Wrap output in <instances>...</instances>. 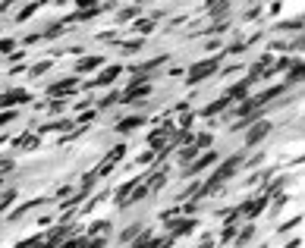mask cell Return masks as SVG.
<instances>
[{
    "instance_id": "obj_35",
    "label": "cell",
    "mask_w": 305,
    "mask_h": 248,
    "mask_svg": "<svg viewBox=\"0 0 305 248\" xmlns=\"http://www.w3.org/2000/svg\"><path fill=\"white\" fill-rule=\"evenodd\" d=\"M0 182H3V176H0Z\"/></svg>"
},
{
    "instance_id": "obj_10",
    "label": "cell",
    "mask_w": 305,
    "mask_h": 248,
    "mask_svg": "<svg viewBox=\"0 0 305 248\" xmlns=\"http://www.w3.org/2000/svg\"><path fill=\"white\" fill-rule=\"evenodd\" d=\"M249 85H252V79H249V75H245V82L233 85V88H227V91H224V98L230 101V104H233V101H242L245 95H249Z\"/></svg>"
},
{
    "instance_id": "obj_24",
    "label": "cell",
    "mask_w": 305,
    "mask_h": 248,
    "mask_svg": "<svg viewBox=\"0 0 305 248\" xmlns=\"http://www.w3.org/2000/svg\"><path fill=\"white\" fill-rule=\"evenodd\" d=\"M252 233H255V226H245L242 233H239V236H233V239H236V242H239V245H245V242H249V239H252Z\"/></svg>"
},
{
    "instance_id": "obj_20",
    "label": "cell",
    "mask_w": 305,
    "mask_h": 248,
    "mask_svg": "<svg viewBox=\"0 0 305 248\" xmlns=\"http://www.w3.org/2000/svg\"><path fill=\"white\" fill-rule=\"evenodd\" d=\"M47 70H50V60H44V63H35V66L29 70V75H32V79H38V75H44Z\"/></svg>"
},
{
    "instance_id": "obj_21",
    "label": "cell",
    "mask_w": 305,
    "mask_h": 248,
    "mask_svg": "<svg viewBox=\"0 0 305 248\" xmlns=\"http://www.w3.org/2000/svg\"><path fill=\"white\" fill-rule=\"evenodd\" d=\"M16 201V192L10 189V192H3V198H0V213H6V211H10V204Z\"/></svg>"
},
{
    "instance_id": "obj_32",
    "label": "cell",
    "mask_w": 305,
    "mask_h": 248,
    "mask_svg": "<svg viewBox=\"0 0 305 248\" xmlns=\"http://www.w3.org/2000/svg\"><path fill=\"white\" fill-rule=\"evenodd\" d=\"M98 3V0H76V6H85V10H88V6H95Z\"/></svg>"
},
{
    "instance_id": "obj_5",
    "label": "cell",
    "mask_w": 305,
    "mask_h": 248,
    "mask_svg": "<svg viewBox=\"0 0 305 248\" xmlns=\"http://www.w3.org/2000/svg\"><path fill=\"white\" fill-rule=\"evenodd\" d=\"M73 88H79V75H70V79H63V82H54V85H50V88H47V98H63V95H70V91Z\"/></svg>"
},
{
    "instance_id": "obj_26",
    "label": "cell",
    "mask_w": 305,
    "mask_h": 248,
    "mask_svg": "<svg viewBox=\"0 0 305 248\" xmlns=\"http://www.w3.org/2000/svg\"><path fill=\"white\" fill-rule=\"evenodd\" d=\"M302 72H305V66H302V63H296L293 70H290V82H299V79H302Z\"/></svg>"
},
{
    "instance_id": "obj_23",
    "label": "cell",
    "mask_w": 305,
    "mask_h": 248,
    "mask_svg": "<svg viewBox=\"0 0 305 248\" xmlns=\"http://www.w3.org/2000/svg\"><path fill=\"white\" fill-rule=\"evenodd\" d=\"M135 29H139L142 35H148V32L154 29V19H139V22H135Z\"/></svg>"
},
{
    "instance_id": "obj_34",
    "label": "cell",
    "mask_w": 305,
    "mask_h": 248,
    "mask_svg": "<svg viewBox=\"0 0 305 248\" xmlns=\"http://www.w3.org/2000/svg\"><path fill=\"white\" fill-rule=\"evenodd\" d=\"M41 3H50V0H41Z\"/></svg>"
},
{
    "instance_id": "obj_31",
    "label": "cell",
    "mask_w": 305,
    "mask_h": 248,
    "mask_svg": "<svg viewBox=\"0 0 305 248\" xmlns=\"http://www.w3.org/2000/svg\"><path fill=\"white\" fill-rule=\"evenodd\" d=\"M142 41H123V50H139Z\"/></svg>"
},
{
    "instance_id": "obj_12",
    "label": "cell",
    "mask_w": 305,
    "mask_h": 248,
    "mask_svg": "<svg viewBox=\"0 0 305 248\" xmlns=\"http://www.w3.org/2000/svg\"><path fill=\"white\" fill-rule=\"evenodd\" d=\"M195 229V220H173L170 223V242H176V236H186Z\"/></svg>"
},
{
    "instance_id": "obj_33",
    "label": "cell",
    "mask_w": 305,
    "mask_h": 248,
    "mask_svg": "<svg viewBox=\"0 0 305 248\" xmlns=\"http://www.w3.org/2000/svg\"><path fill=\"white\" fill-rule=\"evenodd\" d=\"M3 142H6V139H3V135H0V144H3Z\"/></svg>"
},
{
    "instance_id": "obj_1",
    "label": "cell",
    "mask_w": 305,
    "mask_h": 248,
    "mask_svg": "<svg viewBox=\"0 0 305 248\" xmlns=\"http://www.w3.org/2000/svg\"><path fill=\"white\" fill-rule=\"evenodd\" d=\"M239 167H242V154H233V157L227 160V164H220V167L214 170V173H211V179H208L205 185H198V189H195V201L208 198V195H214V192H217L224 182H230V179L236 176V170H239Z\"/></svg>"
},
{
    "instance_id": "obj_17",
    "label": "cell",
    "mask_w": 305,
    "mask_h": 248,
    "mask_svg": "<svg viewBox=\"0 0 305 248\" xmlns=\"http://www.w3.org/2000/svg\"><path fill=\"white\" fill-rule=\"evenodd\" d=\"M16 148H38V132H32V135H19V139L13 142Z\"/></svg>"
},
{
    "instance_id": "obj_11",
    "label": "cell",
    "mask_w": 305,
    "mask_h": 248,
    "mask_svg": "<svg viewBox=\"0 0 305 248\" xmlns=\"http://www.w3.org/2000/svg\"><path fill=\"white\" fill-rule=\"evenodd\" d=\"M265 208H267V195H261V198H255V201H245L239 208V213H245V217H258Z\"/></svg>"
},
{
    "instance_id": "obj_8",
    "label": "cell",
    "mask_w": 305,
    "mask_h": 248,
    "mask_svg": "<svg viewBox=\"0 0 305 248\" xmlns=\"http://www.w3.org/2000/svg\"><path fill=\"white\" fill-rule=\"evenodd\" d=\"M252 126H255V129H249V135H245V144H249V148H252V144H258V142L270 132V123H265V119H261V123L252 119Z\"/></svg>"
},
{
    "instance_id": "obj_30",
    "label": "cell",
    "mask_w": 305,
    "mask_h": 248,
    "mask_svg": "<svg viewBox=\"0 0 305 248\" xmlns=\"http://www.w3.org/2000/svg\"><path fill=\"white\" fill-rule=\"evenodd\" d=\"M135 16V6H126V10H120V22H126V19H132Z\"/></svg>"
},
{
    "instance_id": "obj_28",
    "label": "cell",
    "mask_w": 305,
    "mask_h": 248,
    "mask_svg": "<svg viewBox=\"0 0 305 248\" xmlns=\"http://www.w3.org/2000/svg\"><path fill=\"white\" fill-rule=\"evenodd\" d=\"M13 167H16V164H13V157H3V160H0V176H6Z\"/></svg>"
},
{
    "instance_id": "obj_29",
    "label": "cell",
    "mask_w": 305,
    "mask_h": 248,
    "mask_svg": "<svg viewBox=\"0 0 305 248\" xmlns=\"http://www.w3.org/2000/svg\"><path fill=\"white\" fill-rule=\"evenodd\" d=\"M13 119H16V110H3V113H0V126L13 123Z\"/></svg>"
},
{
    "instance_id": "obj_9",
    "label": "cell",
    "mask_w": 305,
    "mask_h": 248,
    "mask_svg": "<svg viewBox=\"0 0 305 248\" xmlns=\"http://www.w3.org/2000/svg\"><path fill=\"white\" fill-rule=\"evenodd\" d=\"M123 72V66H107V70H101L98 72V79H91V88H101V85H110L116 79V75Z\"/></svg>"
},
{
    "instance_id": "obj_25",
    "label": "cell",
    "mask_w": 305,
    "mask_h": 248,
    "mask_svg": "<svg viewBox=\"0 0 305 248\" xmlns=\"http://www.w3.org/2000/svg\"><path fill=\"white\" fill-rule=\"evenodd\" d=\"M13 47H16L13 38H0V54H13Z\"/></svg>"
},
{
    "instance_id": "obj_16",
    "label": "cell",
    "mask_w": 305,
    "mask_h": 248,
    "mask_svg": "<svg viewBox=\"0 0 305 248\" xmlns=\"http://www.w3.org/2000/svg\"><path fill=\"white\" fill-rule=\"evenodd\" d=\"M47 198H35V201H25V204H19V208L13 211V217H25V213L29 211H35V208H41V204H44Z\"/></svg>"
},
{
    "instance_id": "obj_7",
    "label": "cell",
    "mask_w": 305,
    "mask_h": 248,
    "mask_svg": "<svg viewBox=\"0 0 305 248\" xmlns=\"http://www.w3.org/2000/svg\"><path fill=\"white\" fill-rule=\"evenodd\" d=\"M135 185H139V176H129L120 189L114 192V204H116V208H126V198H129V192L135 189Z\"/></svg>"
},
{
    "instance_id": "obj_27",
    "label": "cell",
    "mask_w": 305,
    "mask_h": 248,
    "mask_svg": "<svg viewBox=\"0 0 305 248\" xmlns=\"http://www.w3.org/2000/svg\"><path fill=\"white\" fill-rule=\"evenodd\" d=\"M195 148H211V132H201L195 139Z\"/></svg>"
},
{
    "instance_id": "obj_2",
    "label": "cell",
    "mask_w": 305,
    "mask_h": 248,
    "mask_svg": "<svg viewBox=\"0 0 305 248\" xmlns=\"http://www.w3.org/2000/svg\"><path fill=\"white\" fill-rule=\"evenodd\" d=\"M217 66H220V60H217V57H211V60H201V63L189 66V85H198L201 79H208L211 72H217Z\"/></svg>"
},
{
    "instance_id": "obj_13",
    "label": "cell",
    "mask_w": 305,
    "mask_h": 248,
    "mask_svg": "<svg viewBox=\"0 0 305 248\" xmlns=\"http://www.w3.org/2000/svg\"><path fill=\"white\" fill-rule=\"evenodd\" d=\"M139 126H145V116H126V119H120V123H116V132L129 135V132L139 129Z\"/></svg>"
},
{
    "instance_id": "obj_3",
    "label": "cell",
    "mask_w": 305,
    "mask_h": 248,
    "mask_svg": "<svg viewBox=\"0 0 305 248\" xmlns=\"http://www.w3.org/2000/svg\"><path fill=\"white\" fill-rule=\"evenodd\" d=\"M214 160H217V154L214 151H208V154H195V157H192L189 160V164H186V176H195V173H201V170H208L211 164H214Z\"/></svg>"
},
{
    "instance_id": "obj_14",
    "label": "cell",
    "mask_w": 305,
    "mask_h": 248,
    "mask_svg": "<svg viewBox=\"0 0 305 248\" xmlns=\"http://www.w3.org/2000/svg\"><path fill=\"white\" fill-rule=\"evenodd\" d=\"M73 129V123H66V119H54V123H47V126H38V135H44V132H70Z\"/></svg>"
},
{
    "instance_id": "obj_6",
    "label": "cell",
    "mask_w": 305,
    "mask_h": 248,
    "mask_svg": "<svg viewBox=\"0 0 305 248\" xmlns=\"http://www.w3.org/2000/svg\"><path fill=\"white\" fill-rule=\"evenodd\" d=\"M151 95V85L148 82H139V85H129V88L120 95V101H126V104H135L139 98H148Z\"/></svg>"
},
{
    "instance_id": "obj_4",
    "label": "cell",
    "mask_w": 305,
    "mask_h": 248,
    "mask_svg": "<svg viewBox=\"0 0 305 248\" xmlns=\"http://www.w3.org/2000/svg\"><path fill=\"white\" fill-rule=\"evenodd\" d=\"M32 95L22 88H13V91H3L0 95V110H10V107H19V104H29Z\"/></svg>"
},
{
    "instance_id": "obj_18",
    "label": "cell",
    "mask_w": 305,
    "mask_h": 248,
    "mask_svg": "<svg viewBox=\"0 0 305 248\" xmlns=\"http://www.w3.org/2000/svg\"><path fill=\"white\" fill-rule=\"evenodd\" d=\"M227 104H230V101H227L224 95H220V98H217V101H214V104H211V107H205V110H201V116H214L217 110H224Z\"/></svg>"
},
{
    "instance_id": "obj_15",
    "label": "cell",
    "mask_w": 305,
    "mask_h": 248,
    "mask_svg": "<svg viewBox=\"0 0 305 248\" xmlns=\"http://www.w3.org/2000/svg\"><path fill=\"white\" fill-rule=\"evenodd\" d=\"M101 66V57H85V60H79L76 63V75H85V72H91V70H98Z\"/></svg>"
},
{
    "instance_id": "obj_22",
    "label": "cell",
    "mask_w": 305,
    "mask_h": 248,
    "mask_svg": "<svg viewBox=\"0 0 305 248\" xmlns=\"http://www.w3.org/2000/svg\"><path fill=\"white\" fill-rule=\"evenodd\" d=\"M198 151H201V148H195V144H189V148H183V151H180V160H183V164H189V160L195 157Z\"/></svg>"
},
{
    "instance_id": "obj_19",
    "label": "cell",
    "mask_w": 305,
    "mask_h": 248,
    "mask_svg": "<svg viewBox=\"0 0 305 248\" xmlns=\"http://www.w3.org/2000/svg\"><path fill=\"white\" fill-rule=\"evenodd\" d=\"M116 101H120V95H116V91H110V95H104V98L98 101V110H107V107H114Z\"/></svg>"
}]
</instances>
